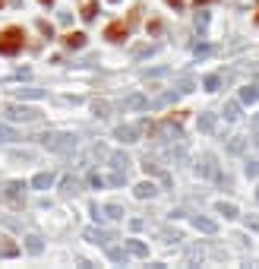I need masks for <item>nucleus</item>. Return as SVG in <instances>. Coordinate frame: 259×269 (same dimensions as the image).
I'll use <instances>...</instances> for the list:
<instances>
[{
	"label": "nucleus",
	"instance_id": "obj_14",
	"mask_svg": "<svg viewBox=\"0 0 259 269\" xmlns=\"http://www.w3.org/2000/svg\"><path fill=\"white\" fill-rule=\"evenodd\" d=\"M193 225H196V231H206V235H215V231H218V225H215V222H212V219H193Z\"/></svg>",
	"mask_w": 259,
	"mask_h": 269
},
{
	"label": "nucleus",
	"instance_id": "obj_34",
	"mask_svg": "<svg viewBox=\"0 0 259 269\" xmlns=\"http://www.w3.org/2000/svg\"><path fill=\"white\" fill-rule=\"evenodd\" d=\"M243 222H246V228H259V219H250V216H246Z\"/></svg>",
	"mask_w": 259,
	"mask_h": 269
},
{
	"label": "nucleus",
	"instance_id": "obj_23",
	"mask_svg": "<svg viewBox=\"0 0 259 269\" xmlns=\"http://www.w3.org/2000/svg\"><path fill=\"white\" fill-rule=\"evenodd\" d=\"M16 253H19V247H16L13 241H4V244H0V256H7V260H10V256H16Z\"/></svg>",
	"mask_w": 259,
	"mask_h": 269
},
{
	"label": "nucleus",
	"instance_id": "obj_7",
	"mask_svg": "<svg viewBox=\"0 0 259 269\" xmlns=\"http://www.w3.org/2000/svg\"><path fill=\"white\" fill-rule=\"evenodd\" d=\"M114 136H117V139H123V143H136V139H139V127L123 124V127H117V130H114Z\"/></svg>",
	"mask_w": 259,
	"mask_h": 269
},
{
	"label": "nucleus",
	"instance_id": "obj_19",
	"mask_svg": "<svg viewBox=\"0 0 259 269\" xmlns=\"http://www.w3.org/2000/svg\"><path fill=\"white\" fill-rule=\"evenodd\" d=\"M206 29H209V13H203V10H199V13H196V32H199V38L206 35Z\"/></svg>",
	"mask_w": 259,
	"mask_h": 269
},
{
	"label": "nucleus",
	"instance_id": "obj_1",
	"mask_svg": "<svg viewBox=\"0 0 259 269\" xmlns=\"http://www.w3.org/2000/svg\"><path fill=\"white\" fill-rule=\"evenodd\" d=\"M22 44H26V32H22L19 26H10L0 32V54H19L22 51Z\"/></svg>",
	"mask_w": 259,
	"mask_h": 269
},
{
	"label": "nucleus",
	"instance_id": "obj_38",
	"mask_svg": "<svg viewBox=\"0 0 259 269\" xmlns=\"http://www.w3.org/2000/svg\"><path fill=\"white\" fill-rule=\"evenodd\" d=\"M256 22H259V13H256Z\"/></svg>",
	"mask_w": 259,
	"mask_h": 269
},
{
	"label": "nucleus",
	"instance_id": "obj_27",
	"mask_svg": "<svg viewBox=\"0 0 259 269\" xmlns=\"http://www.w3.org/2000/svg\"><path fill=\"white\" fill-rule=\"evenodd\" d=\"M203 86H206V92H215V89L221 86V76H215V73L206 76V83H203Z\"/></svg>",
	"mask_w": 259,
	"mask_h": 269
},
{
	"label": "nucleus",
	"instance_id": "obj_18",
	"mask_svg": "<svg viewBox=\"0 0 259 269\" xmlns=\"http://www.w3.org/2000/svg\"><path fill=\"white\" fill-rule=\"evenodd\" d=\"M240 118V104L237 101H228L225 104V121H237Z\"/></svg>",
	"mask_w": 259,
	"mask_h": 269
},
{
	"label": "nucleus",
	"instance_id": "obj_35",
	"mask_svg": "<svg viewBox=\"0 0 259 269\" xmlns=\"http://www.w3.org/2000/svg\"><path fill=\"white\" fill-rule=\"evenodd\" d=\"M168 4H171V7H183V0H168Z\"/></svg>",
	"mask_w": 259,
	"mask_h": 269
},
{
	"label": "nucleus",
	"instance_id": "obj_4",
	"mask_svg": "<svg viewBox=\"0 0 259 269\" xmlns=\"http://www.w3.org/2000/svg\"><path fill=\"white\" fill-rule=\"evenodd\" d=\"M22 190H26V184H22V181H10V184L4 187V200H10V203H22Z\"/></svg>",
	"mask_w": 259,
	"mask_h": 269
},
{
	"label": "nucleus",
	"instance_id": "obj_17",
	"mask_svg": "<svg viewBox=\"0 0 259 269\" xmlns=\"http://www.w3.org/2000/svg\"><path fill=\"white\" fill-rule=\"evenodd\" d=\"M101 212H104V219H123V206L111 203V206H101Z\"/></svg>",
	"mask_w": 259,
	"mask_h": 269
},
{
	"label": "nucleus",
	"instance_id": "obj_22",
	"mask_svg": "<svg viewBox=\"0 0 259 269\" xmlns=\"http://www.w3.org/2000/svg\"><path fill=\"white\" fill-rule=\"evenodd\" d=\"M26 247H29V253H41L44 244H41V238H38V235H29V238H26Z\"/></svg>",
	"mask_w": 259,
	"mask_h": 269
},
{
	"label": "nucleus",
	"instance_id": "obj_16",
	"mask_svg": "<svg viewBox=\"0 0 259 269\" xmlns=\"http://www.w3.org/2000/svg\"><path fill=\"white\" fill-rule=\"evenodd\" d=\"M199 130H203V133L215 130V114H199Z\"/></svg>",
	"mask_w": 259,
	"mask_h": 269
},
{
	"label": "nucleus",
	"instance_id": "obj_10",
	"mask_svg": "<svg viewBox=\"0 0 259 269\" xmlns=\"http://www.w3.org/2000/svg\"><path fill=\"white\" fill-rule=\"evenodd\" d=\"M51 184H54V174H51V171H41V174H35V181H32V187H35V190H48Z\"/></svg>",
	"mask_w": 259,
	"mask_h": 269
},
{
	"label": "nucleus",
	"instance_id": "obj_40",
	"mask_svg": "<svg viewBox=\"0 0 259 269\" xmlns=\"http://www.w3.org/2000/svg\"><path fill=\"white\" fill-rule=\"evenodd\" d=\"M111 4H117V0H111Z\"/></svg>",
	"mask_w": 259,
	"mask_h": 269
},
{
	"label": "nucleus",
	"instance_id": "obj_6",
	"mask_svg": "<svg viewBox=\"0 0 259 269\" xmlns=\"http://www.w3.org/2000/svg\"><path fill=\"white\" fill-rule=\"evenodd\" d=\"M63 48H70V51L86 48V35H82V32H67L63 35Z\"/></svg>",
	"mask_w": 259,
	"mask_h": 269
},
{
	"label": "nucleus",
	"instance_id": "obj_9",
	"mask_svg": "<svg viewBox=\"0 0 259 269\" xmlns=\"http://www.w3.org/2000/svg\"><path fill=\"white\" fill-rule=\"evenodd\" d=\"M133 193L139 196V200H152V196H155L158 190H155V184H152V181H143V184H136V187H133Z\"/></svg>",
	"mask_w": 259,
	"mask_h": 269
},
{
	"label": "nucleus",
	"instance_id": "obj_3",
	"mask_svg": "<svg viewBox=\"0 0 259 269\" xmlns=\"http://www.w3.org/2000/svg\"><path fill=\"white\" fill-rule=\"evenodd\" d=\"M4 111H7L10 121H26V124H29V121H38V111H35V108H26V104H7Z\"/></svg>",
	"mask_w": 259,
	"mask_h": 269
},
{
	"label": "nucleus",
	"instance_id": "obj_12",
	"mask_svg": "<svg viewBox=\"0 0 259 269\" xmlns=\"http://www.w3.org/2000/svg\"><path fill=\"white\" fill-rule=\"evenodd\" d=\"M199 174H203V178H218V171H215V158H212V155H203Z\"/></svg>",
	"mask_w": 259,
	"mask_h": 269
},
{
	"label": "nucleus",
	"instance_id": "obj_13",
	"mask_svg": "<svg viewBox=\"0 0 259 269\" xmlns=\"http://www.w3.org/2000/svg\"><path fill=\"white\" fill-rule=\"evenodd\" d=\"M95 13H98V0H86V4H82V10H79V16L86 19V22L95 19Z\"/></svg>",
	"mask_w": 259,
	"mask_h": 269
},
{
	"label": "nucleus",
	"instance_id": "obj_2",
	"mask_svg": "<svg viewBox=\"0 0 259 269\" xmlns=\"http://www.w3.org/2000/svg\"><path fill=\"white\" fill-rule=\"evenodd\" d=\"M41 143H44V149L67 155V152H73V149H76V136H73V133H44V136H41Z\"/></svg>",
	"mask_w": 259,
	"mask_h": 269
},
{
	"label": "nucleus",
	"instance_id": "obj_28",
	"mask_svg": "<svg viewBox=\"0 0 259 269\" xmlns=\"http://www.w3.org/2000/svg\"><path fill=\"white\" fill-rule=\"evenodd\" d=\"M22 98H44V92L41 89H16Z\"/></svg>",
	"mask_w": 259,
	"mask_h": 269
},
{
	"label": "nucleus",
	"instance_id": "obj_26",
	"mask_svg": "<svg viewBox=\"0 0 259 269\" xmlns=\"http://www.w3.org/2000/svg\"><path fill=\"white\" fill-rule=\"evenodd\" d=\"M123 104H126V108H149V101H146L143 95H130Z\"/></svg>",
	"mask_w": 259,
	"mask_h": 269
},
{
	"label": "nucleus",
	"instance_id": "obj_36",
	"mask_svg": "<svg viewBox=\"0 0 259 269\" xmlns=\"http://www.w3.org/2000/svg\"><path fill=\"white\" fill-rule=\"evenodd\" d=\"M253 127H256V130H259V114H256V118H253Z\"/></svg>",
	"mask_w": 259,
	"mask_h": 269
},
{
	"label": "nucleus",
	"instance_id": "obj_39",
	"mask_svg": "<svg viewBox=\"0 0 259 269\" xmlns=\"http://www.w3.org/2000/svg\"><path fill=\"white\" fill-rule=\"evenodd\" d=\"M0 7H4V0H0Z\"/></svg>",
	"mask_w": 259,
	"mask_h": 269
},
{
	"label": "nucleus",
	"instance_id": "obj_5",
	"mask_svg": "<svg viewBox=\"0 0 259 269\" xmlns=\"http://www.w3.org/2000/svg\"><path fill=\"white\" fill-rule=\"evenodd\" d=\"M130 35V26L126 22H111L108 29H104V38H111V41H123Z\"/></svg>",
	"mask_w": 259,
	"mask_h": 269
},
{
	"label": "nucleus",
	"instance_id": "obj_37",
	"mask_svg": "<svg viewBox=\"0 0 259 269\" xmlns=\"http://www.w3.org/2000/svg\"><path fill=\"white\" fill-rule=\"evenodd\" d=\"M38 4H44V7H51V4H54V0H38Z\"/></svg>",
	"mask_w": 259,
	"mask_h": 269
},
{
	"label": "nucleus",
	"instance_id": "obj_24",
	"mask_svg": "<svg viewBox=\"0 0 259 269\" xmlns=\"http://www.w3.org/2000/svg\"><path fill=\"white\" fill-rule=\"evenodd\" d=\"M111 162H114V168H117V171H126V165H130V158L123 155V152H114Z\"/></svg>",
	"mask_w": 259,
	"mask_h": 269
},
{
	"label": "nucleus",
	"instance_id": "obj_31",
	"mask_svg": "<svg viewBox=\"0 0 259 269\" xmlns=\"http://www.w3.org/2000/svg\"><path fill=\"white\" fill-rule=\"evenodd\" d=\"M89 184L95 187V190H101V187H104V178H101V174H89Z\"/></svg>",
	"mask_w": 259,
	"mask_h": 269
},
{
	"label": "nucleus",
	"instance_id": "obj_33",
	"mask_svg": "<svg viewBox=\"0 0 259 269\" xmlns=\"http://www.w3.org/2000/svg\"><path fill=\"white\" fill-rule=\"evenodd\" d=\"M193 51H196V57H209V54H212V48H209V44H196Z\"/></svg>",
	"mask_w": 259,
	"mask_h": 269
},
{
	"label": "nucleus",
	"instance_id": "obj_32",
	"mask_svg": "<svg viewBox=\"0 0 259 269\" xmlns=\"http://www.w3.org/2000/svg\"><path fill=\"white\" fill-rule=\"evenodd\" d=\"M108 108H111L108 101H95V114H98V118H104V114H108Z\"/></svg>",
	"mask_w": 259,
	"mask_h": 269
},
{
	"label": "nucleus",
	"instance_id": "obj_25",
	"mask_svg": "<svg viewBox=\"0 0 259 269\" xmlns=\"http://www.w3.org/2000/svg\"><path fill=\"white\" fill-rule=\"evenodd\" d=\"M218 212L225 219H237V206H234V203H218Z\"/></svg>",
	"mask_w": 259,
	"mask_h": 269
},
{
	"label": "nucleus",
	"instance_id": "obj_41",
	"mask_svg": "<svg viewBox=\"0 0 259 269\" xmlns=\"http://www.w3.org/2000/svg\"><path fill=\"white\" fill-rule=\"evenodd\" d=\"M256 196H259V190H256Z\"/></svg>",
	"mask_w": 259,
	"mask_h": 269
},
{
	"label": "nucleus",
	"instance_id": "obj_11",
	"mask_svg": "<svg viewBox=\"0 0 259 269\" xmlns=\"http://www.w3.org/2000/svg\"><path fill=\"white\" fill-rule=\"evenodd\" d=\"M86 238L95 241V244H111V241H114V235H108V231H101V228H89Z\"/></svg>",
	"mask_w": 259,
	"mask_h": 269
},
{
	"label": "nucleus",
	"instance_id": "obj_8",
	"mask_svg": "<svg viewBox=\"0 0 259 269\" xmlns=\"http://www.w3.org/2000/svg\"><path fill=\"white\" fill-rule=\"evenodd\" d=\"M240 101H243V104H256V101H259V83L243 86V89H240Z\"/></svg>",
	"mask_w": 259,
	"mask_h": 269
},
{
	"label": "nucleus",
	"instance_id": "obj_21",
	"mask_svg": "<svg viewBox=\"0 0 259 269\" xmlns=\"http://www.w3.org/2000/svg\"><path fill=\"white\" fill-rule=\"evenodd\" d=\"M13 139H19V133L13 130V127H4V124H0V143H13Z\"/></svg>",
	"mask_w": 259,
	"mask_h": 269
},
{
	"label": "nucleus",
	"instance_id": "obj_30",
	"mask_svg": "<svg viewBox=\"0 0 259 269\" xmlns=\"http://www.w3.org/2000/svg\"><path fill=\"white\" fill-rule=\"evenodd\" d=\"M246 178H259V162H246Z\"/></svg>",
	"mask_w": 259,
	"mask_h": 269
},
{
	"label": "nucleus",
	"instance_id": "obj_20",
	"mask_svg": "<svg viewBox=\"0 0 259 269\" xmlns=\"http://www.w3.org/2000/svg\"><path fill=\"white\" fill-rule=\"evenodd\" d=\"M243 149H246V143H243L240 136H234L231 143H228V152H231V155H243Z\"/></svg>",
	"mask_w": 259,
	"mask_h": 269
},
{
	"label": "nucleus",
	"instance_id": "obj_29",
	"mask_svg": "<svg viewBox=\"0 0 259 269\" xmlns=\"http://www.w3.org/2000/svg\"><path fill=\"white\" fill-rule=\"evenodd\" d=\"M108 256H111L114 263H123V250L120 247H108Z\"/></svg>",
	"mask_w": 259,
	"mask_h": 269
},
{
	"label": "nucleus",
	"instance_id": "obj_15",
	"mask_svg": "<svg viewBox=\"0 0 259 269\" xmlns=\"http://www.w3.org/2000/svg\"><path fill=\"white\" fill-rule=\"evenodd\" d=\"M126 250L133 253V256H139V260H146V256H149V247H146L143 241H126Z\"/></svg>",
	"mask_w": 259,
	"mask_h": 269
}]
</instances>
